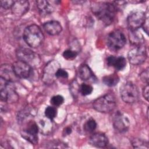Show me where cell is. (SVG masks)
<instances>
[{"instance_id":"obj_1","label":"cell","mask_w":149,"mask_h":149,"mask_svg":"<svg viewBox=\"0 0 149 149\" xmlns=\"http://www.w3.org/2000/svg\"><path fill=\"white\" fill-rule=\"evenodd\" d=\"M91 9L95 16L106 25L113 22L116 11L115 5L109 2L95 3L92 5Z\"/></svg>"},{"instance_id":"obj_2","label":"cell","mask_w":149,"mask_h":149,"mask_svg":"<svg viewBox=\"0 0 149 149\" xmlns=\"http://www.w3.org/2000/svg\"><path fill=\"white\" fill-rule=\"evenodd\" d=\"M23 38L28 45L32 48H37L42 42L44 36L39 26L31 24L24 29Z\"/></svg>"},{"instance_id":"obj_3","label":"cell","mask_w":149,"mask_h":149,"mask_svg":"<svg viewBox=\"0 0 149 149\" xmlns=\"http://www.w3.org/2000/svg\"><path fill=\"white\" fill-rule=\"evenodd\" d=\"M95 110L102 113H109L112 111L116 107V100L112 94H107L97 99L93 104Z\"/></svg>"},{"instance_id":"obj_4","label":"cell","mask_w":149,"mask_h":149,"mask_svg":"<svg viewBox=\"0 0 149 149\" xmlns=\"http://www.w3.org/2000/svg\"><path fill=\"white\" fill-rule=\"evenodd\" d=\"M0 97L1 100L3 102H15L17 101L19 96L15 91L13 82L0 78Z\"/></svg>"},{"instance_id":"obj_5","label":"cell","mask_w":149,"mask_h":149,"mask_svg":"<svg viewBox=\"0 0 149 149\" xmlns=\"http://www.w3.org/2000/svg\"><path fill=\"white\" fill-rule=\"evenodd\" d=\"M120 95L122 100L128 104L136 102L139 98V92L137 87L130 81L123 83L120 86Z\"/></svg>"},{"instance_id":"obj_6","label":"cell","mask_w":149,"mask_h":149,"mask_svg":"<svg viewBox=\"0 0 149 149\" xmlns=\"http://www.w3.org/2000/svg\"><path fill=\"white\" fill-rule=\"evenodd\" d=\"M126 42L124 34L120 30H116L111 32L107 36V44L111 51H116L122 48Z\"/></svg>"},{"instance_id":"obj_7","label":"cell","mask_w":149,"mask_h":149,"mask_svg":"<svg viewBox=\"0 0 149 149\" xmlns=\"http://www.w3.org/2000/svg\"><path fill=\"white\" fill-rule=\"evenodd\" d=\"M16 56L18 60L24 62L31 66H36L40 62V57L36 53L26 48H19L16 51Z\"/></svg>"},{"instance_id":"obj_8","label":"cell","mask_w":149,"mask_h":149,"mask_svg":"<svg viewBox=\"0 0 149 149\" xmlns=\"http://www.w3.org/2000/svg\"><path fill=\"white\" fill-rule=\"evenodd\" d=\"M147 56L146 48L143 45L136 46L132 48L127 54L129 62L134 65L143 63L146 61Z\"/></svg>"},{"instance_id":"obj_9","label":"cell","mask_w":149,"mask_h":149,"mask_svg":"<svg viewBox=\"0 0 149 149\" xmlns=\"http://www.w3.org/2000/svg\"><path fill=\"white\" fill-rule=\"evenodd\" d=\"M61 68L58 62L55 60L49 61L44 68L42 79L45 84H52L56 78L55 74L56 71Z\"/></svg>"},{"instance_id":"obj_10","label":"cell","mask_w":149,"mask_h":149,"mask_svg":"<svg viewBox=\"0 0 149 149\" xmlns=\"http://www.w3.org/2000/svg\"><path fill=\"white\" fill-rule=\"evenodd\" d=\"M146 18L145 13L142 10H136L131 12L127 19V26L129 30H138L140 27H142Z\"/></svg>"},{"instance_id":"obj_11","label":"cell","mask_w":149,"mask_h":149,"mask_svg":"<svg viewBox=\"0 0 149 149\" xmlns=\"http://www.w3.org/2000/svg\"><path fill=\"white\" fill-rule=\"evenodd\" d=\"M38 126L33 121L29 122L27 126L22 131V136L26 140L32 144H36L38 142Z\"/></svg>"},{"instance_id":"obj_12","label":"cell","mask_w":149,"mask_h":149,"mask_svg":"<svg viewBox=\"0 0 149 149\" xmlns=\"http://www.w3.org/2000/svg\"><path fill=\"white\" fill-rule=\"evenodd\" d=\"M113 126L114 129L118 132L124 133L128 130L130 122L125 115L118 111L113 118Z\"/></svg>"},{"instance_id":"obj_13","label":"cell","mask_w":149,"mask_h":149,"mask_svg":"<svg viewBox=\"0 0 149 149\" xmlns=\"http://www.w3.org/2000/svg\"><path fill=\"white\" fill-rule=\"evenodd\" d=\"M14 72L19 78H28L31 72V66L27 63L18 60L12 65Z\"/></svg>"},{"instance_id":"obj_14","label":"cell","mask_w":149,"mask_h":149,"mask_svg":"<svg viewBox=\"0 0 149 149\" xmlns=\"http://www.w3.org/2000/svg\"><path fill=\"white\" fill-rule=\"evenodd\" d=\"M59 1H37V6L41 15H47L51 13L55 10V6L58 5Z\"/></svg>"},{"instance_id":"obj_15","label":"cell","mask_w":149,"mask_h":149,"mask_svg":"<svg viewBox=\"0 0 149 149\" xmlns=\"http://www.w3.org/2000/svg\"><path fill=\"white\" fill-rule=\"evenodd\" d=\"M29 2L26 0L15 1L14 3L11 8L13 14L22 16L24 15L29 9Z\"/></svg>"},{"instance_id":"obj_16","label":"cell","mask_w":149,"mask_h":149,"mask_svg":"<svg viewBox=\"0 0 149 149\" xmlns=\"http://www.w3.org/2000/svg\"><path fill=\"white\" fill-rule=\"evenodd\" d=\"M89 143L95 147L103 148L108 143V139L106 135L102 133H96L93 134L88 140Z\"/></svg>"},{"instance_id":"obj_17","label":"cell","mask_w":149,"mask_h":149,"mask_svg":"<svg viewBox=\"0 0 149 149\" xmlns=\"http://www.w3.org/2000/svg\"><path fill=\"white\" fill-rule=\"evenodd\" d=\"M0 75L3 79L11 82H13L18 78L14 72L13 66L9 64H3L1 66Z\"/></svg>"},{"instance_id":"obj_18","label":"cell","mask_w":149,"mask_h":149,"mask_svg":"<svg viewBox=\"0 0 149 149\" xmlns=\"http://www.w3.org/2000/svg\"><path fill=\"white\" fill-rule=\"evenodd\" d=\"M43 28L48 34L51 36L58 35L62 30V27L61 24L55 20L48 21L44 23Z\"/></svg>"},{"instance_id":"obj_19","label":"cell","mask_w":149,"mask_h":149,"mask_svg":"<svg viewBox=\"0 0 149 149\" xmlns=\"http://www.w3.org/2000/svg\"><path fill=\"white\" fill-rule=\"evenodd\" d=\"M107 63L108 66H113L117 70L123 69L126 65V59L123 56H109L107 59Z\"/></svg>"},{"instance_id":"obj_20","label":"cell","mask_w":149,"mask_h":149,"mask_svg":"<svg viewBox=\"0 0 149 149\" xmlns=\"http://www.w3.org/2000/svg\"><path fill=\"white\" fill-rule=\"evenodd\" d=\"M129 37L130 42L136 46L142 45L144 41L143 35L140 33V32L139 33L138 31V30H130Z\"/></svg>"},{"instance_id":"obj_21","label":"cell","mask_w":149,"mask_h":149,"mask_svg":"<svg viewBox=\"0 0 149 149\" xmlns=\"http://www.w3.org/2000/svg\"><path fill=\"white\" fill-rule=\"evenodd\" d=\"M79 76L83 80H88L94 77V74L87 65L83 64L79 69Z\"/></svg>"},{"instance_id":"obj_22","label":"cell","mask_w":149,"mask_h":149,"mask_svg":"<svg viewBox=\"0 0 149 149\" xmlns=\"http://www.w3.org/2000/svg\"><path fill=\"white\" fill-rule=\"evenodd\" d=\"M119 81V78L116 74H112L108 76H106L103 77V83L109 87L115 86L118 84Z\"/></svg>"},{"instance_id":"obj_23","label":"cell","mask_w":149,"mask_h":149,"mask_svg":"<svg viewBox=\"0 0 149 149\" xmlns=\"http://www.w3.org/2000/svg\"><path fill=\"white\" fill-rule=\"evenodd\" d=\"M97 127V123L95 120L92 118L88 119L84 124L83 129L87 133H92Z\"/></svg>"},{"instance_id":"obj_24","label":"cell","mask_w":149,"mask_h":149,"mask_svg":"<svg viewBox=\"0 0 149 149\" xmlns=\"http://www.w3.org/2000/svg\"><path fill=\"white\" fill-rule=\"evenodd\" d=\"M132 145L136 148H148L147 141L140 139H134L132 141Z\"/></svg>"},{"instance_id":"obj_25","label":"cell","mask_w":149,"mask_h":149,"mask_svg":"<svg viewBox=\"0 0 149 149\" xmlns=\"http://www.w3.org/2000/svg\"><path fill=\"white\" fill-rule=\"evenodd\" d=\"M93 88L91 86L86 83H82L79 86V92L82 95L87 96L91 94Z\"/></svg>"},{"instance_id":"obj_26","label":"cell","mask_w":149,"mask_h":149,"mask_svg":"<svg viewBox=\"0 0 149 149\" xmlns=\"http://www.w3.org/2000/svg\"><path fill=\"white\" fill-rule=\"evenodd\" d=\"M45 116L50 120H53L56 116L57 110L52 106H48L45 109Z\"/></svg>"},{"instance_id":"obj_27","label":"cell","mask_w":149,"mask_h":149,"mask_svg":"<svg viewBox=\"0 0 149 149\" xmlns=\"http://www.w3.org/2000/svg\"><path fill=\"white\" fill-rule=\"evenodd\" d=\"M63 102H64V98L61 95H54L50 100L51 104L55 107L60 106L63 103Z\"/></svg>"},{"instance_id":"obj_28","label":"cell","mask_w":149,"mask_h":149,"mask_svg":"<svg viewBox=\"0 0 149 149\" xmlns=\"http://www.w3.org/2000/svg\"><path fill=\"white\" fill-rule=\"evenodd\" d=\"M77 54H78V53L76 51L69 49L65 50L63 52V56L66 59L70 60V59H73L74 58H75L77 56Z\"/></svg>"},{"instance_id":"obj_29","label":"cell","mask_w":149,"mask_h":149,"mask_svg":"<svg viewBox=\"0 0 149 149\" xmlns=\"http://www.w3.org/2000/svg\"><path fill=\"white\" fill-rule=\"evenodd\" d=\"M15 1L12 0H1L0 3L1 6L5 9H8L9 8H12Z\"/></svg>"},{"instance_id":"obj_30","label":"cell","mask_w":149,"mask_h":149,"mask_svg":"<svg viewBox=\"0 0 149 149\" xmlns=\"http://www.w3.org/2000/svg\"><path fill=\"white\" fill-rule=\"evenodd\" d=\"M55 76L56 78H64L66 79L68 77V73L64 69L62 68L58 69V70L56 71Z\"/></svg>"},{"instance_id":"obj_31","label":"cell","mask_w":149,"mask_h":149,"mask_svg":"<svg viewBox=\"0 0 149 149\" xmlns=\"http://www.w3.org/2000/svg\"><path fill=\"white\" fill-rule=\"evenodd\" d=\"M140 79L142 81L146 83V84H148V69H146L143 70L140 74Z\"/></svg>"},{"instance_id":"obj_32","label":"cell","mask_w":149,"mask_h":149,"mask_svg":"<svg viewBox=\"0 0 149 149\" xmlns=\"http://www.w3.org/2000/svg\"><path fill=\"white\" fill-rule=\"evenodd\" d=\"M149 86L148 84H147L143 89V95L144 98L148 101V93H149Z\"/></svg>"},{"instance_id":"obj_33","label":"cell","mask_w":149,"mask_h":149,"mask_svg":"<svg viewBox=\"0 0 149 149\" xmlns=\"http://www.w3.org/2000/svg\"><path fill=\"white\" fill-rule=\"evenodd\" d=\"M148 18L146 17V20L142 26V27H143V30L146 32V34H148Z\"/></svg>"},{"instance_id":"obj_34","label":"cell","mask_w":149,"mask_h":149,"mask_svg":"<svg viewBox=\"0 0 149 149\" xmlns=\"http://www.w3.org/2000/svg\"><path fill=\"white\" fill-rule=\"evenodd\" d=\"M72 133V129L70 127H66L63 131V135L65 136H68L69 135Z\"/></svg>"}]
</instances>
